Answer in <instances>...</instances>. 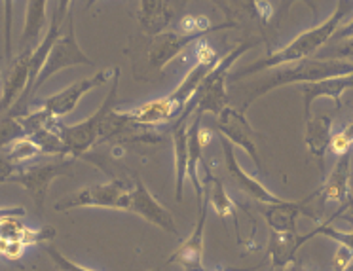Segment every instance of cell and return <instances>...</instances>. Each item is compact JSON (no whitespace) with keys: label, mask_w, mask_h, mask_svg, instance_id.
Listing matches in <instances>:
<instances>
[{"label":"cell","mask_w":353,"mask_h":271,"mask_svg":"<svg viewBox=\"0 0 353 271\" xmlns=\"http://www.w3.org/2000/svg\"><path fill=\"white\" fill-rule=\"evenodd\" d=\"M256 47V42L247 40L243 44H239L236 50H232L226 57H221V61L216 63L213 70L209 72L205 80L201 82L198 94L192 99V105L196 107L198 112H211L219 116L226 107H228V94H226V82H228V74L234 63L238 61L241 55Z\"/></svg>","instance_id":"cell-4"},{"label":"cell","mask_w":353,"mask_h":271,"mask_svg":"<svg viewBox=\"0 0 353 271\" xmlns=\"http://www.w3.org/2000/svg\"><path fill=\"white\" fill-rule=\"evenodd\" d=\"M123 120H128L131 124L141 125V127H148V125H160L168 124L173 116H179L175 107L171 105L168 97L161 99H154V101L143 102L135 109L130 110H116Z\"/></svg>","instance_id":"cell-17"},{"label":"cell","mask_w":353,"mask_h":271,"mask_svg":"<svg viewBox=\"0 0 353 271\" xmlns=\"http://www.w3.org/2000/svg\"><path fill=\"white\" fill-rule=\"evenodd\" d=\"M340 76H353V63L342 61V59H306V61L292 63V65H285L276 69L268 78L261 80L254 85L251 95L247 97L245 105L241 110L245 109L262 95H266L276 87L289 84H314V82H321V80H329V78H340Z\"/></svg>","instance_id":"cell-2"},{"label":"cell","mask_w":353,"mask_h":271,"mask_svg":"<svg viewBox=\"0 0 353 271\" xmlns=\"http://www.w3.org/2000/svg\"><path fill=\"white\" fill-rule=\"evenodd\" d=\"M131 186L123 180H110L107 184H92L55 205V210H72L80 207H107V209L130 210Z\"/></svg>","instance_id":"cell-5"},{"label":"cell","mask_w":353,"mask_h":271,"mask_svg":"<svg viewBox=\"0 0 353 271\" xmlns=\"http://www.w3.org/2000/svg\"><path fill=\"white\" fill-rule=\"evenodd\" d=\"M330 55L332 57H327V59H342V61H344V57H352L353 59V39L340 42L336 47L330 50Z\"/></svg>","instance_id":"cell-31"},{"label":"cell","mask_w":353,"mask_h":271,"mask_svg":"<svg viewBox=\"0 0 353 271\" xmlns=\"http://www.w3.org/2000/svg\"><path fill=\"white\" fill-rule=\"evenodd\" d=\"M70 173H72V162L69 158H63V160L55 163H42V165L16 171L8 178V182H14V184H19L21 188H25L27 194L31 195V199L37 205V209H42L52 182L55 178L65 177V175H70Z\"/></svg>","instance_id":"cell-7"},{"label":"cell","mask_w":353,"mask_h":271,"mask_svg":"<svg viewBox=\"0 0 353 271\" xmlns=\"http://www.w3.org/2000/svg\"><path fill=\"white\" fill-rule=\"evenodd\" d=\"M130 210L139 217H143L146 222H150L163 232L179 233L173 215L148 192V188L143 184L141 178H135V188L131 190Z\"/></svg>","instance_id":"cell-12"},{"label":"cell","mask_w":353,"mask_h":271,"mask_svg":"<svg viewBox=\"0 0 353 271\" xmlns=\"http://www.w3.org/2000/svg\"><path fill=\"white\" fill-rule=\"evenodd\" d=\"M216 127L223 135L224 139L230 142L232 147L243 148L247 154L253 158V162L256 163V167L262 169V162L259 158V150H256V144H254V131L251 124L247 122L245 112L241 109H232V107H226V109L216 116Z\"/></svg>","instance_id":"cell-10"},{"label":"cell","mask_w":353,"mask_h":271,"mask_svg":"<svg viewBox=\"0 0 353 271\" xmlns=\"http://www.w3.org/2000/svg\"><path fill=\"white\" fill-rule=\"evenodd\" d=\"M188 120L179 118L173 127V148H175V195L176 202H183V190H185L186 165H188Z\"/></svg>","instance_id":"cell-22"},{"label":"cell","mask_w":353,"mask_h":271,"mask_svg":"<svg viewBox=\"0 0 353 271\" xmlns=\"http://www.w3.org/2000/svg\"><path fill=\"white\" fill-rule=\"evenodd\" d=\"M345 89H353V76H340L314 82V84L302 85V95H304V116L306 120L312 118V105L319 97H329L336 102V109L342 107V94Z\"/></svg>","instance_id":"cell-18"},{"label":"cell","mask_w":353,"mask_h":271,"mask_svg":"<svg viewBox=\"0 0 353 271\" xmlns=\"http://www.w3.org/2000/svg\"><path fill=\"white\" fill-rule=\"evenodd\" d=\"M203 39H208V34L196 36V34H181V32H161L154 39L152 46L148 50V63L152 69L163 70L176 55H181L186 47L198 44Z\"/></svg>","instance_id":"cell-14"},{"label":"cell","mask_w":353,"mask_h":271,"mask_svg":"<svg viewBox=\"0 0 353 271\" xmlns=\"http://www.w3.org/2000/svg\"><path fill=\"white\" fill-rule=\"evenodd\" d=\"M23 207H0V218L4 217H23Z\"/></svg>","instance_id":"cell-34"},{"label":"cell","mask_w":353,"mask_h":271,"mask_svg":"<svg viewBox=\"0 0 353 271\" xmlns=\"http://www.w3.org/2000/svg\"><path fill=\"white\" fill-rule=\"evenodd\" d=\"M221 148H223L226 175H228L232 184L238 188L239 192H243L249 197H253L254 202L264 203V205H279V203H283V199H279L277 195H274L270 190H266L259 180H254L251 175H247L245 169L238 163L234 147L224 137H221Z\"/></svg>","instance_id":"cell-11"},{"label":"cell","mask_w":353,"mask_h":271,"mask_svg":"<svg viewBox=\"0 0 353 271\" xmlns=\"http://www.w3.org/2000/svg\"><path fill=\"white\" fill-rule=\"evenodd\" d=\"M14 173H16V165H12L4 152H0V182H8V178Z\"/></svg>","instance_id":"cell-32"},{"label":"cell","mask_w":353,"mask_h":271,"mask_svg":"<svg viewBox=\"0 0 353 271\" xmlns=\"http://www.w3.org/2000/svg\"><path fill=\"white\" fill-rule=\"evenodd\" d=\"M23 252V243L12 239H0V256H4V258H8V260H17V258H21Z\"/></svg>","instance_id":"cell-29"},{"label":"cell","mask_w":353,"mask_h":271,"mask_svg":"<svg viewBox=\"0 0 353 271\" xmlns=\"http://www.w3.org/2000/svg\"><path fill=\"white\" fill-rule=\"evenodd\" d=\"M196 57H198V63L194 65L192 69L188 70V74L185 76V80L181 84L176 85V89L173 94L168 95V99L171 101V105L175 107V110L179 112V116L183 114V110L190 105L198 89H200L201 82L205 80L209 72L213 70L216 63L221 61V57L216 54L213 47L209 46L208 39H203L201 42L196 44Z\"/></svg>","instance_id":"cell-8"},{"label":"cell","mask_w":353,"mask_h":271,"mask_svg":"<svg viewBox=\"0 0 353 271\" xmlns=\"http://www.w3.org/2000/svg\"><path fill=\"white\" fill-rule=\"evenodd\" d=\"M176 2H158V0H148L141 2V27L148 34H161V29L173 19L175 16Z\"/></svg>","instance_id":"cell-24"},{"label":"cell","mask_w":353,"mask_h":271,"mask_svg":"<svg viewBox=\"0 0 353 271\" xmlns=\"http://www.w3.org/2000/svg\"><path fill=\"white\" fill-rule=\"evenodd\" d=\"M40 154H42V150L39 148V144L29 139V137H19L14 142H10L6 152H4V155L8 158V162L12 165H16V167L21 165V163L31 162V160H34Z\"/></svg>","instance_id":"cell-26"},{"label":"cell","mask_w":353,"mask_h":271,"mask_svg":"<svg viewBox=\"0 0 353 271\" xmlns=\"http://www.w3.org/2000/svg\"><path fill=\"white\" fill-rule=\"evenodd\" d=\"M350 175H352V154L340 155L336 160L334 169L325 180L321 190H317V195H321L323 202H336L344 205L352 194H350Z\"/></svg>","instance_id":"cell-19"},{"label":"cell","mask_w":353,"mask_h":271,"mask_svg":"<svg viewBox=\"0 0 353 271\" xmlns=\"http://www.w3.org/2000/svg\"><path fill=\"white\" fill-rule=\"evenodd\" d=\"M219 271H228V270H219Z\"/></svg>","instance_id":"cell-37"},{"label":"cell","mask_w":353,"mask_h":271,"mask_svg":"<svg viewBox=\"0 0 353 271\" xmlns=\"http://www.w3.org/2000/svg\"><path fill=\"white\" fill-rule=\"evenodd\" d=\"M118 82H120V69L116 67L114 82L110 91L105 97V101L99 109L93 112L92 116L85 122H80L77 125H65L57 124V133L61 137L65 150H67V158H80L84 155L88 150H92L99 140H103V131H105V124H107L108 116L114 112L116 97H118Z\"/></svg>","instance_id":"cell-3"},{"label":"cell","mask_w":353,"mask_h":271,"mask_svg":"<svg viewBox=\"0 0 353 271\" xmlns=\"http://www.w3.org/2000/svg\"><path fill=\"white\" fill-rule=\"evenodd\" d=\"M345 271H353V263H352V265H350V268H347V270H345Z\"/></svg>","instance_id":"cell-36"},{"label":"cell","mask_w":353,"mask_h":271,"mask_svg":"<svg viewBox=\"0 0 353 271\" xmlns=\"http://www.w3.org/2000/svg\"><path fill=\"white\" fill-rule=\"evenodd\" d=\"M46 0H31L27 2V17H25V29L19 40L21 52L19 55H32V52L40 46V32L46 25Z\"/></svg>","instance_id":"cell-21"},{"label":"cell","mask_w":353,"mask_h":271,"mask_svg":"<svg viewBox=\"0 0 353 271\" xmlns=\"http://www.w3.org/2000/svg\"><path fill=\"white\" fill-rule=\"evenodd\" d=\"M203 169H205V180H203V186H205V203H209L211 209H215V213L221 218H236V203L232 202V197L226 192V188L221 182V178L215 177L211 167H208V165Z\"/></svg>","instance_id":"cell-25"},{"label":"cell","mask_w":353,"mask_h":271,"mask_svg":"<svg viewBox=\"0 0 353 271\" xmlns=\"http://www.w3.org/2000/svg\"><path fill=\"white\" fill-rule=\"evenodd\" d=\"M314 197H317V192L300 203L283 202L279 203V205H268V210H266L264 215H266V220H268V226L272 228L274 235L294 237V235H296V217H299V215L314 217L310 210H306V205L312 202Z\"/></svg>","instance_id":"cell-16"},{"label":"cell","mask_w":353,"mask_h":271,"mask_svg":"<svg viewBox=\"0 0 353 271\" xmlns=\"http://www.w3.org/2000/svg\"><path fill=\"white\" fill-rule=\"evenodd\" d=\"M350 10H352L350 2H338L334 14L327 17L321 25H317L314 29L299 34L292 42H289L287 46L277 50L274 54H270L268 57H262L259 61L251 63V65H247L241 70H238L236 72V80H241L243 76H249L253 72H262V70L266 69H279V67H285V65L312 59V55L317 54L334 36V32L340 29V23L350 14Z\"/></svg>","instance_id":"cell-1"},{"label":"cell","mask_w":353,"mask_h":271,"mask_svg":"<svg viewBox=\"0 0 353 271\" xmlns=\"http://www.w3.org/2000/svg\"><path fill=\"white\" fill-rule=\"evenodd\" d=\"M46 252L48 256L52 258V262L57 265V270H61V271H93V270H88V268H84V265H80V263L77 262H72V260H69L67 256H63L59 250L55 247H50L46 248Z\"/></svg>","instance_id":"cell-28"},{"label":"cell","mask_w":353,"mask_h":271,"mask_svg":"<svg viewBox=\"0 0 353 271\" xmlns=\"http://www.w3.org/2000/svg\"><path fill=\"white\" fill-rule=\"evenodd\" d=\"M276 271H306L302 265H300L299 262H292L291 265H285V268H281V270H276Z\"/></svg>","instance_id":"cell-35"},{"label":"cell","mask_w":353,"mask_h":271,"mask_svg":"<svg viewBox=\"0 0 353 271\" xmlns=\"http://www.w3.org/2000/svg\"><path fill=\"white\" fill-rule=\"evenodd\" d=\"M77 65H95V63H93L92 59L80 50V46H78L77 31H74V17H72V12H69L67 23L63 27L61 36L55 42L54 50H52V54L48 57L46 65H44L42 72H40L37 84L32 87V94H34L46 80H50L54 74H57L59 70L69 69V67H77Z\"/></svg>","instance_id":"cell-6"},{"label":"cell","mask_w":353,"mask_h":271,"mask_svg":"<svg viewBox=\"0 0 353 271\" xmlns=\"http://www.w3.org/2000/svg\"><path fill=\"white\" fill-rule=\"evenodd\" d=\"M29 61H31V55H19L14 67L10 69L8 76L4 80V87H2V97H0V114L14 109L16 102L25 94L27 84H29Z\"/></svg>","instance_id":"cell-20"},{"label":"cell","mask_w":353,"mask_h":271,"mask_svg":"<svg viewBox=\"0 0 353 271\" xmlns=\"http://www.w3.org/2000/svg\"><path fill=\"white\" fill-rule=\"evenodd\" d=\"M205 222H208V203H203L200 209V218L196 222V228L188 235L173 254L169 256L168 263H179L185 271H205L203 270V233H205Z\"/></svg>","instance_id":"cell-13"},{"label":"cell","mask_w":353,"mask_h":271,"mask_svg":"<svg viewBox=\"0 0 353 271\" xmlns=\"http://www.w3.org/2000/svg\"><path fill=\"white\" fill-rule=\"evenodd\" d=\"M332 39H334V40L353 39V19L347 25H344V27H340V29L334 32V36H332Z\"/></svg>","instance_id":"cell-33"},{"label":"cell","mask_w":353,"mask_h":271,"mask_svg":"<svg viewBox=\"0 0 353 271\" xmlns=\"http://www.w3.org/2000/svg\"><path fill=\"white\" fill-rule=\"evenodd\" d=\"M201 112H194V120L188 129V165H186V175L190 177L194 192L198 197V207H203L205 203V192H203V184L200 182V175H198V167H200L201 155H203V148L211 139V135L205 129H201Z\"/></svg>","instance_id":"cell-15"},{"label":"cell","mask_w":353,"mask_h":271,"mask_svg":"<svg viewBox=\"0 0 353 271\" xmlns=\"http://www.w3.org/2000/svg\"><path fill=\"white\" fill-rule=\"evenodd\" d=\"M353 263V252L344 245H340L332 258V271H345Z\"/></svg>","instance_id":"cell-30"},{"label":"cell","mask_w":353,"mask_h":271,"mask_svg":"<svg viewBox=\"0 0 353 271\" xmlns=\"http://www.w3.org/2000/svg\"><path fill=\"white\" fill-rule=\"evenodd\" d=\"M114 72L116 69L101 70V72L93 74V76L84 78V80H80V82H74V84L69 85V87H65L59 94H55L52 95V97L44 99L42 109L46 110L48 114H52L55 120L69 116L70 112L77 109L80 99H82L88 91H92L95 87H101L103 84H107L108 78L114 76Z\"/></svg>","instance_id":"cell-9"},{"label":"cell","mask_w":353,"mask_h":271,"mask_svg":"<svg viewBox=\"0 0 353 271\" xmlns=\"http://www.w3.org/2000/svg\"><path fill=\"white\" fill-rule=\"evenodd\" d=\"M314 235H325V237H329V239L338 241V245H344V247H347L353 252V230L352 232H342V230H336L330 222H327V224H321L319 228H315L314 232H310L307 235L299 237L300 247H302L307 239H312Z\"/></svg>","instance_id":"cell-27"},{"label":"cell","mask_w":353,"mask_h":271,"mask_svg":"<svg viewBox=\"0 0 353 271\" xmlns=\"http://www.w3.org/2000/svg\"><path fill=\"white\" fill-rule=\"evenodd\" d=\"M330 140H332V118L329 114H319L306 120V144L310 152L319 160L321 167Z\"/></svg>","instance_id":"cell-23"}]
</instances>
